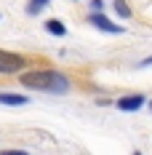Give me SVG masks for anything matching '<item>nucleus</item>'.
I'll return each mask as SVG.
<instances>
[{
	"label": "nucleus",
	"instance_id": "5",
	"mask_svg": "<svg viewBox=\"0 0 152 155\" xmlns=\"http://www.w3.org/2000/svg\"><path fill=\"white\" fill-rule=\"evenodd\" d=\"M30 99L24 96V94H5L0 91V104H5V107H24Z\"/></svg>",
	"mask_w": 152,
	"mask_h": 155
},
{
	"label": "nucleus",
	"instance_id": "13",
	"mask_svg": "<svg viewBox=\"0 0 152 155\" xmlns=\"http://www.w3.org/2000/svg\"><path fill=\"white\" fill-rule=\"evenodd\" d=\"M150 110H152V102H150Z\"/></svg>",
	"mask_w": 152,
	"mask_h": 155
},
{
	"label": "nucleus",
	"instance_id": "2",
	"mask_svg": "<svg viewBox=\"0 0 152 155\" xmlns=\"http://www.w3.org/2000/svg\"><path fill=\"white\" fill-rule=\"evenodd\" d=\"M24 64H27L24 56H19V54H11V51H3V48H0V72H21Z\"/></svg>",
	"mask_w": 152,
	"mask_h": 155
},
{
	"label": "nucleus",
	"instance_id": "8",
	"mask_svg": "<svg viewBox=\"0 0 152 155\" xmlns=\"http://www.w3.org/2000/svg\"><path fill=\"white\" fill-rule=\"evenodd\" d=\"M115 11H118V16H123V19H128V16H131V8H128V3H125V0H115Z\"/></svg>",
	"mask_w": 152,
	"mask_h": 155
},
{
	"label": "nucleus",
	"instance_id": "4",
	"mask_svg": "<svg viewBox=\"0 0 152 155\" xmlns=\"http://www.w3.org/2000/svg\"><path fill=\"white\" fill-rule=\"evenodd\" d=\"M88 21H91L96 30L107 32V35H120V32H123V27H120V24L109 21V19H107L104 14H88Z\"/></svg>",
	"mask_w": 152,
	"mask_h": 155
},
{
	"label": "nucleus",
	"instance_id": "12",
	"mask_svg": "<svg viewBox=\"0 0 152 155\" xmlns=\"http://www.w3.org/2000/svg\"><path fill=\"white\" fill-rule=\"evenodd\" d=\"M134 155H144V153H139V150H134Z\"/></svg>",
	"mask_w": 152,
	"mask_h": 155
},
{
	"label": "nucleus",
	"instance_id": "11",
	"mask_svg": "<svg viewBox=\"0 0 152 155\" xmlns=\"http://www.w3.org/2000/svg\"><path fill=\"white\" fill-rule=\"evenodd\" d=\"M150 64H152V56H150V59H144V62H139V67H150Z\"/></svg>",
	"mask_w": 152,
	"mask_h": 155
},
{
	"label": "nucleus",
	"instance_id": "6",
	"mask_svg": "<svg viewBox=\"0 0 152 155\" xmlns=\"http://www.w3.org/2000/svg\"><path fill=\"white\" fill-rule=\"evenodd\" d=\"M46 32L56 35V38H64V35H67V27H64V21H59V19H48L46 21Z\"/></svg>",
	"mask_w": 152,
	"mask_h": 155
},
{
	"label": "nucleus",
	"instance_id": "9",
	"mask_svg": "<svg viewBox=\"0 0 152 155\" xmlns=\"http://www.w3.org/2000/svg\"><path fill=\"white\" fill-rule=\"evenodd\" d=\"M104 11V0H91V14H102Z\"/></svg>",
	"mask_w": 152,
	"mask_h": 155
},
{
	"label": "nucleus",
	"instance_id": "10",
	"mask_svg": "<svg viewBox=\"0 0 152 155\" xmlns=\"http://www.w3.org/2000/svg\"><path fill=\"white\" fill-rule=\"evenodd\" d=\"M0 155H30V153H24V150H0Z\"/></svg>",
	"mask_w": 152,
	"mask_h": 155
},
{
	"label": "nucleus",
	"instance_id": "3",
	"mask_svg": "<svg viewBox=\"0 0 152 155\" xmlns=\"http://www.w3.org/2000/svg\"><path fill=\"white\" fill-rule=\"evenodd\" d=\"M144 102H147L144 94H128V96H120V99L115 102V107L123 110V112H136V110L144 107Z\"/></svg>",
	"mask_w": 152,
	"mask_h": 155
},
{
	"label": "nucleus",
	"instance_id": "7",
	"mask_svg": "<svg viewBox=\"0 0 152 155\" xmlns=\"http://www.w3.org/2000/svg\"><path fill=\"white\" fill-rule=\"evenodd\" d=\"M48 3H51V0H30V3H27V14H40V8H46Z\"/></svg>",
	"mask_w": 152,
	"mask_h": 155
},
{
	"label": "nucleus",
	"instance_id": "1",
	"mask_svg": "<svg viewBox=\"0 0 152 155\" xmlns=\"http://www.w3.org/2000/svg\"><path fill=\"white\" fill-rule=\"evenodd\" d=\"M19 83L24 88H32V91H48V94H67L70 91V80L61 72H53V70H32V72H21Z\"/></svg>",
	"mask_w": 152,
	"mask_h": 155
}]
</instances>
